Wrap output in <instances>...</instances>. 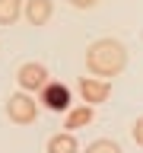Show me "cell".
<instances>
[{"label":"cell","instance_id":"cell-1","mask_svg":"<svg viewBox=\"0 0 143 153\" xmlns=\"http://www.w3.org/2000/svg\"><path fill=\"white\" fill-rule=\"evenodd\" d=\"M124 67H127V48L118 38H95L86 48V74L89 76L108 80V76H118Z\"/></svg>","mask_w":143,"mask_h":153},{"label":"cell","instance_id":"cell-2","mask_svg":"<svg viewBox=\"0 0 143 153\" xmlns=\"http://www.w3.org/2000/svg\"><path fill=\"white\" fill-rule=\"evenodd\" d=\"M3 112H7V118L13 124H19V128H29V124L38 121V102H35V96L22 93V89L7 99V108H3Z\"/></svg>","mask_w":143,"mask_h":153},{"label":"cell","instance_id":"cell-3","mask_svg":"<svg viewBox=\"0 0 143 153\" xmlns=\"http://www.w3.org/2000/svg\"><path fill=\"white\" fill-rule=\"evenodd\" d=\"M16 83H19L22 93H32V96H35L38 89L48 83V67L38 64V61H26V64L16 70Z\"/></svg>","mask_w":143,"mask_h":153},{"label":"cell","instance_id":"cell-4","mask_svg":"<svg viewBox=\"0 0 143 153\" xmlns=\"http://www.w3.org/2000/svg\"><path fill=\"white\" fill-rule=\"evenodd\" d=\"M38 96H41V105H45L48 112H54V115L70 108V86H64V83H51V80H48V83L38 89Z\"/></svg>","mask_w":143,"mask_h":153},{"label":"cell","instance_id":"cell-5","mask_svg":"<svg viewBox=\"0 0 143 153\" xmlns=\"http://www.w3.org/2000/svg\"><path fill=\"white\" fill-rule=\"evenodd\" d=\"M80 96H83L86 105H102L111 96V83L108 80H99V76H83L80 80Z\"/></svg>","mask_w":143,"mask_h":153},{"label":"cell","instance_id":"cell-6","mask_svg":"<svg viewBox=\"0 0 143 153\" xmlns=\"http://www.w3.org/2000/svg\"><path fill=\"white\" fill-rule=\"evenodd\" d=\"M22 16L29 26H48L54 16V0H22Z\"/></svg>","mask_w":143,"mask_h":153},{"label":"cell","instance_id":"cell-7","mask_svg":"<svg viewBox=\"0 0 143 153\" xmlns=\"http://www.w3.org/2000/svg\"><path fill=\"white\" fill-rule=\"evenodd\" d=\"M45 153H80V140H76L73 131H60L51 134L45 143Z\"/></svg>","mask_w":143,"mask_h":153},{"label":"cell","instance_id":"cell-8","mask_svg":"<svg viewBox=\"0 0 143 153\" xmlns=\"http://www.w3.org/2000/svg\"><path fill=\"white\" fill-rule=\"evenodd\" d=\"M95 118V105H80V108H67V131H76V128H86V124Z\"/></svg>","mask_w":143,"mask_h":153},{"label":"cell","instance_id":"cell-9","mask_svg":"<svg viewBox=\"0 0 143 153\" xmlns=\"http://www.w3.org/2000/svg\"><path fill=\"white\" fill-rule=\"evenodd\" d=\"M22 16V0H0V26H13Z\"/></svg>","mask_w":143,"mask_h":153},{"label":"cell","instance_id":"cell-10","mask_svg":"<svg viewBox=\"0 0 143 153\" xmlns=\"http://www.w3.org/2000/svg\"><path fill=\"white\" fill-rule=\"evenodd\" d=\"M86 153H124V150H121V143L111 140V137H99V140L86 143Z\"/></svg>","mask_w":143,"mask_h":153},{"label":"cell","instance_id":"cell-11","mask_svg":"<svg viewBox=\"0 0 143 153\" xmlns=\"http://www.w3.org/2000/svg\"><path fill=\"white\" fill-rule=\"evenodd\" d=\"M130 134H133V140H137V147H143V115L133 121V128H130Z\"/></svg>","mask_w":143,"mask_h":153},{"label":"cell","instance_id":"cell-12","mask_svg":"<svg viewBox=\"0 0 143 153\" xmlns=\"http://www.w3.org/2000/svg\"><path fill=\"white\" fill-rule=\"evenodd\" d=\"M70 7H76V10H92V7H99V0H70Z\"/></svg>","mask_w":143,"mask_h":153}]
</instances>
